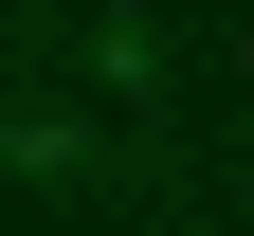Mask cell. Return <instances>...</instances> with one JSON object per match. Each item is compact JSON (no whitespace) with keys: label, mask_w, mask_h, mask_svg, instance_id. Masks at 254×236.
<instances>
[{"label":"cell","mask_w":254,"mask_h":236,"mask_svg":"<svg viewBox=\"0 0 254 236\" xmlns=\"http://www.w3.org/2000/svg\"><path fill=\"white\" fill-rule=\"evenodd\" d=\"M91 91H127V109L164 91V37H145V0H109V18H91Z\"/></svg>","instance_id":"obj_1"},{"label":"cell","mask_w":254,"mask_h":236,"mask_svg":"<svg viewBox=\"0 0 254 236\" xmlns=\"http://www.w3.org/2000/svg\"><path fill=\"white\" fill-rule=\"evenodd\" d=\"M73 163H91L73 109H0V182H73Z\"/></svg>","instance_id":"obj_2"}]
</instances>
